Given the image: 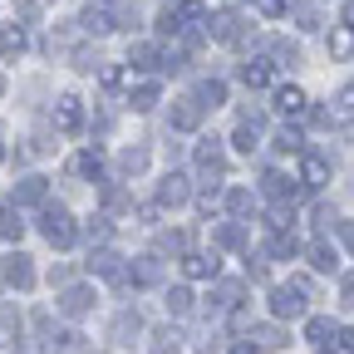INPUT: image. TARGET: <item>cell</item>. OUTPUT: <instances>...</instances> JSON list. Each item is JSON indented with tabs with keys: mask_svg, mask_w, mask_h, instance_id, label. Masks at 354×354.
Here are the masks:
<instances>
[{
	"mask_svg": "<svg viewBox=\"0 0 354 354\" xmlns=\"http://www.w3.org/2000/svg\"><path fill=\"white\" fill-rule=\"evenodd\" d=\"M232 354H261V344H236Z\"/></svg>",
	"mask_w": 354,
	"mask_h": 354,
	"instance_id": "cell-54",
	"label": "cell"
},
{
	"mask_svg": "<svg viewBox=\"0 0 354 354\" xmlns=\"http://www.w3.org/2000/svg\"><path fill=\"white\" fill-rule=\"evenodd\" d=\"M344 25H349V30H354V6H344Z\"/></svg>",
	"mask_w": 354,
	"mask_h": 354,
	"instance_id": "cell-55",
	"label": "cell"
},
{
	"mask_svg": "<svg viewBox=\"0 0 354 354\" xmlns=\"http://www.w3.org/2000/svg\"><path fill=\"white\" fill-rule=\"evenodd\" d=\"M79 25H84L88 35H109V30H113V20H109V15H99V10H88V15H84Z\"/></svg>",
	"mask_w": 354,
	"mask_h": 354,
	"instance_id": "cell-36",
	"label": "cell"
},
{
	"mask_svg": "<svg viewBox=\"0 0 354 354\" xmlns=\"http://www.w3.org/2000/svg\"><path fill=\"white\" fill-rule=\"evenodd\" d=\"M74 172H79V177H104V153H99V148L79 153V158H74Z\"/></svg>",
	"mask_w": 354,
	"mask_h": 354,
	"instance_id": "cell-24",
	"label": "cell"
},
{
	"mask_svg": "<svg viewBox=\"0 0 354 354\" xmlns=\"http://www.w3.org/2000/svg\"><path fill=\"white\" fill-rule=\"evenodd\" d=\"M0 158H6V148H0Z\"/></svg>",
	"mask_w": 354,
	"mask_h": 354,
	"instance_id": "cell-57",
	"label": "cell"
},
{
	"mask_svg": "<svg viewBox=\"0 0 354 354\" xmlns=\"http://www.w3.org/2000/svg\"><path fill=\"white\" fill-rule=\"evenodd\" d=\"M197 99H202L207 109H221V104H227V84H216V79H207V84L197 88Z\"/></svg>",
	"mask_w": 354,
	"mask_h": 354,
	"instance_id": "cell-28",
	"label": "cell"
},
{
	"mask_svg": "<svg viewBox=\"0 0 354 354\" xmlns=\"http://www.w3.org/2000/svg\"><path fill=\"white\" fill-rule=\"evenodd\" d=\"M20 232H25V221H20V202L10 197V202H0V236H15V241H20Z\"/></svg>",
	"mask_w": 354,
	"mask_h": 354,
	"instance_id": "cell-15",
	"label": "cell"
},
{
	"mask_svg": "<svg viewBox=\"0 0 354 354\" xmlns=\"http://www.w3.org/2000/svg\"><path fill=\"white\" fill-rule=\"evenodd\" d=\"M295 251H300V241H295L290 232H276V236H271V256H276V261H290Z\"/></svg>",
	"mask_w": 354,
	"mask_h": 354,
	"instance_id": "cell-30",
	"label": "cell"
},
{
	"mask_svg": "<svg viewBox=\"0 0 354 354\" xmlns=\"http://www.w3.org/2000/svg\"><path fill=\"white\" fill-rule=\"evenodd\" d=\"M118 167H123L128 177H138V172L148 167V148H123V158H118Z\"/></svg>",
	"mask_w": 354,
	"mask_h": 354,
	"instance_id": "cell-27",
	"label": "cell"
},
{
	"mask_svg": "<svg viewBox=\"0 0 354 354\" xmlns=\"http://www.w3.org/2000/svg\"><path fill=\"white\" fill-rule=\"evenodd\" d=\"M0 325H6V330H20V315H15V310L6 305V310H0Z\"/></svg>",
	"mask_w": 354,
	"mask_h": 354,
	"instance_id": "cell-49",
	"label": "cell"
},
{
	"mask_svg": "<svg viewBox=\"0 0 354 354\" xmlns=\"http://www.w3.org/2000/svg\"><path fill=\"white\" fill-rule=\"evenodd\" d=\"M6 281L15 286V290H30L35 286V266H30V256H6Z\"/></svg>",
	"mask_w": 354,
	"mask_h": 354,
	"instance_id": "cell-9",
	"label": "cell"
},
{
	"mask_svg": "<svg viewBox=\"0 0 354 354\" xmlns=\"http://www.w3.org/2000/svg\"><path fill=\"white\" fill-rule=\"evenodd\" d=\"M271 50H276V59H290V64L300 59V50H295V44H290V39H276V44H271Z\"/></svg>",
	"mask_w": 354,
	"mask_h": 354,
	"instance_id": "cell-43",
	"label": "cell"
},
{
	"mask_svg": "<svg viewBox=\"0 0 354 354\" xmlns=\"http://www.w3.org/2000/svg\"><path fill=\"white\" fill-rule=\"evenodd\" d=\"M349 50H354L349 35H335V39H330V55H349Z\"/></svg>",
	"mask_w": 354,
	"mask_h": 354,
	"instance_id": "cell-48",
	"label": "cell"
},
{
	"mask_svg": "<svg viewBox=\"0 0 354 354\" xmlns=\"http://www.w3.org/2000/svg\"><path fill=\"white\" fill-rule=\"evenodd\" d=\"M251 335H256V344H261V349H286V344H290V335H286L281 325H256Z\"/></svg>",
	"mask_w": 354,
	"mask_h": 354,
	"instance_id": "cell-21",
	"label": "cell"
},
{
	"mask_svg": "<svg viewBox=\"0 0 354 354\" xmlns=\"http://www.w3.org/2000/svg\"><path fill=\"white\" fill-rule=\"evenodd\" d=\"M202 113H207V104L192 94V99H177V109H172V128H183V133H192L197 123H202Z\"/></svg>",
	"mask_w": 354,
	"mask_h": 354,
	"instance_id": "cell-8",
	"label": "cell"
},
{
	"mask_svg": "<svg viewBox=\"0 0 354 354\" xmlns=\"http://www.w3.org/2000/svg\"><path fill=\"white\" fill-rule=\"evenodd\" d=\"M39 232H44V241L50 246H74V236H79V227H74V216L64 212V207H44V216H39Z\"/></svg>",
	"mask_w": 354,
	"mask_h": 354,
	"instance_id": "cell-1",
	"label": "cell"
},
{
	"mask_svg": "<svg viewBox=\"0 0 354 354\" xmlns=\"http://www.w3.org/2000/svg\"><path fill=\"white\" fill-rule=\"evenodd\" d=\"M44 197H50V183H44V177H25V183L15 187V202H30V207H39Z\"/></svg>",
	"mask_w": 354,
	"mask_h": 354,
	"instance_id": "cell-17",
	"label": "cell"
},
{
	"mask_svg": "<svg viewBox=\"0 0 354 354\" xmlns=\"http://www.w3.org/2000/svg\"><path fill=\"white\" fill-rule=\"evenodd\" d=\"M315 227H320V232L335 227V207H320V212H315Z\"/></svg>",
	"mask_w": 354,
	"mask_h": 354,
	"instance_id": "cell-47",
	"label": "cell"
},
{
	"mask_svg": "<svg viewBox=\"0 0 354 354\" xmlns=\"http://www.w3.org/2000/svg\"><path fill=\"white\" fill-rule=\"evenodd\" d=\"M15 15H20L25 25H35V20H39V0H15Z\"/></svg>",
	"mask_w": 354,
	"mask_h": 354,
	"instance_id": "cell-39",
	"label": "cell"
},
{
	"mask_svg": "<svg viewBox=\"0 0 354 354\" xmlns=\"http://www.w3.org/2000/svg\"><path fill=\"white\" fill-rule=\"evenodd\" d=\"M55 128H59V133H79V128H84V109H79L74 94H64V99L55 104Z\"/></svg>",
	"mask_w": 354,
	"mask_h": 354,
	"instance_id": "cell-7",
	"label": "cell"
},
{
	"mask_svg": "<svg viewBox=\"0 0 354 354\" xmlns=\"http://www.w3.org/2000/svg\"><path fill=\"white\" fill-rule=\"evenodd\" d=\"M128 59H133V69H162V55H158V44H148V39H138L128 50Z\"/></svg>",
	"mask_w": 354,
	"mask_h": 354,
	"instance_id": "cell-16",
	"label": "cell"
},
{
	"mask_svg": "<svg viewBox=\"0 0 354 354\" xmlns=\"http://www.w3.org/2000/svg\"><path fill=\"white\" fill-rule=\"evenodd\" d=\"M59 354H88L84 335H79V330H64V335H59Z\"/></svg>",
	"mask_w": 354,
	"mask_h": 354,
	"instance_id": "cell-34",
	"label": "cell"
},
{
	"mask_svg": "<svg viewBox=\"0 0 354 354\" xmlns=\"http://www.w3.org/2000/svg\"><path fill=\"white\" fill-rule=\"evenodd\" d=\"M177 339H183V335H177L172 325H162V330H153V354H177Z\"/></svg>",
	"mask_w": 354,
	"mask_h": 354,
	"instance_id": "cell-29",
	"label": "cell"
},
{
	"mask_svg": "<svg viewBox=\"0 0 354 354\" xmlns=\"http://www.w3.org/2000/svg\"><path fill=\"white\" fill-rule=\"evenodd\" d=\"M118 25H123V30H138V6H128V0H118Z\"/></svg>",
	"mask_w": 354,
	"mask_h": 354,
	"instance_id": "cell-38",
	"label": "cell"
},
{
	"mask_svg": "<svg viewBox=\"0 0 354 354\" xmlns=\"http://www.w3.org/2000/svg\"><path fill=\"white\" fill-rule=\"evenodd\" d=\"M339 104H344V109H354V84H349L344 94H339Z\"/></svg>",
	"mask_w": 354,
	"mask_h": 354,
	"instance_id": "cell-52",
	"label": "cell"
},
{
	"mask_svg": "<svg viewBox=\"0 0 354 354\" xmlns=\"http://www.w3.org/2000/svg\"><path fill=\"white\" fill-rule=\"evenodd\" d=\"M109 232H113V227H109V216H88V227H84L88 246H104V241H109Z\"/></svg>",
	"mask_w": 354,
	"mask_h": 354,
	"instance_id": "cell-31",
	"label": "cell"
},
{
	"mask_svg": "<svg viewBox=\"0 0 354 354\" xmlns=\"http://www.w3.org/2000/svg\"><path fill=\"white\" fill-rule=\"evenodd\" d=\"M207 35H212L216 44H236V39L246 35V25H241V15H236V10H216V15L207 20Z\"/></svg>",
	"mask_w": 354,
	"mask_h": 354,
	"instance_id": "cell-3",
	"label": "cell"
},
{
	"mask_svg": "<svg viewBox=\"0 0 354 354\" xmlns=\"http://www.w3.org/2000/svg\"><path fill=\"white\" fill-rule=\"evenodd\" d=\"M158 30H162V35H177V30H183V20H177V10H162Z\"/></svg>",
	"mask_w": 354,
	"mask_h": 354,
	"instance_id": "cell-44",
	"label": "cell"
},
{
	"mask_svg": "<svg viewBox=\"0 0 354 354\" xmlns=\"http://www.w3.org/2000/svg\"><path fill=\"white\" fill-rule=\"evenodd\" d=\"M339 344H344V349L354 354V330H339Z\"/></svg>",
	"mask_w": 354,
	"mask_h": 354,
	"instance_id": "cell-51",
	"label": "cell"
},
{
	"mask_svg": "<svg viewBox=\"0 0 354 354\" xmlns=\"http://www.w3.org/2000/svg\"><path fill=\"white\" fill-rule=\"evenodd\" d=\"M276 148H281V153H300V133H295V128H286L281 138H276Z\"/></svg>",
	"mask_w": 354,
	"mask_h": 354,
	"instance_id": "cell-40",
	"label": "cell"
},
{
	"mask_svg": "<svg viewBox=\"0 0 354 354\" xmlns=\"http://www.w3.org/2000/svg\"><path fill=\"white\" fill-rule=\"evenodd\" d=\"M236 305H241V286L236 281H221L212 290V310H236Z\"/></svg>",
	"mask_w": 354,
	"mask_h": 354,
	"instance_id": "cell-20",
	"label": "cell"
},
{
	"mask_svg": "<svg viewBox=\"0 0 354 354\" xmlns=\"http://www.w3.org/2000/svg\"><path fill=\"white\" fill-rule=\"evenodd\" d=\"M183 271L192 281H216V256H202V251H187L183 256Z\"/></svg>",
	"mask_w": 354,
	"mask_h": 354,
	"instance_id": "cell-13",
	"label": "cell"
},
{
	"mask_svg": "<svg viewBox=\"0 0 354 354\" xmlns=\"http://www.w3.org/2000/svg\"><path fill=\"white\" fill-rule=\"evenodd\" d=\"M109 207H113V212H128L133 202H128V192H118V187H109Z\"/></svg>",
	"mask_w": 354,
	"mask_h": 354,
	"instance_id": "cell-46",
	"label": "cell"
},
{
	"mask_svg": "<svg viewBox=\"0 0 354 354\" xmlns=\"http://www.w3.org/2000/svg\"><path fill=\"white\" fill-rule=\"evenodd\" d=\"M305 177H286V172H266V197L271 202H300Z\"/></svg>",
	"mask_w": 354,
	"mask_h": 354,
	"instance_id": "cell-4",
	"label": "cell"
},
{
	"mask_svg": "<svg viewBox=\"0 0 354 354\" xmlns=\"http://www.w3.org/2000/svg\"><path fill=\"white\" fill-rule=\"evenodd\" d=\"M227 207H232V216H246V212H251V192H246V187H232V192H227Z\"/></svg>",
	"mask_w": 354,
	"mask_h": 354,
	"instance_id": "cell-33",
	"label": "cell"
},
{
	"mask_svg": "<svg viewBox=\"0 0 354 354\" xmlns=\"http://www.w3.org/2000/svg\"><path fill=\"white\" fill-rule=\"evenodd\" d=\"M59 310H64L69 320L88 315V310H94V290H84V286H64V295H59Z\"/></svg>",
	"mask_w": 354,
	"mask_h": 354,
	"instance_id": "cell-6",
	"label": "cell"
},
{
	"mask_svg": "<svg viewBox=\"0 0 354 354\" xmlns=\"http://www.w3.org/2000/svg\"><path fill=\"white\" fill-rule=\"evenodd\" d=\"M20 354H44V349H39L35 339H25V344H20Z\"/></svg>",
	"mask_w": 354,
	"mask_h": 354,
	"instance_id": "cell-53",
	"label": "cell"
},
{
	"mask_svg": "<svg viewBox=\"0 0 354 354\" xmlns=\"http://www.w3.org/2000/svg\"><path fill=\"white\" fill-rule=\"evenodd\" d=\"M0 55H6V59L25 55V30H20V25H6V30H0Z\"/></svg>",
	"mask_w": 354,
	"mask_h": 354,
	"instance_id": "cell-23",
	"label": "cell"
},
{
	"mask_svg": "<svg viewBox=\"0 0 354 354\" xmlns=\"http://www.w3.org/2000/svg\"><path fill=\"white\" fill-rule=\"evenodd\" d=\"M197 172H202V183H212V177L227 172V158H221V143H216V138L197 143Z\"/></svg>",
	"mask_w": 354,
	"mask_h": 354,
	"instance_id": "cell-5",
	"label": "cell"
},
{
	"mask_svg": "<svg viewBox=\"0 0 354 354\" xmlns=\"http://www.w3.org/2000/svg\"><path fill=\"white\" fill-rule=\"evenodd\" d=\"M133 109H138V113H153L158 109V88L153 84H143V88H133V99H128Z\"/></svg>",
	"mask_w": 354,
	"mask_h": 354,
	"instance_id": "cell-32",
	"label": "cell"
},
{
	"mask_svg": "<svg viewBox=\"0 0 354 354\" xmlns=\"http://www.w3.org/2000/svg\"><path fill=\"white\" fill-rule=\"evenodd\" d=\"M232 143H236L241 153H256V123H241V128H236V138H232Z\"/></svg>",
	"mask_w": 354,
	"mask_h": 354,
	"instance_id": "cell-37",
	"label": "cell"
},
{
	"mask_svg": "<svg viewBox=\"0 0 354 354\" xmlns=\"http://www.w3.org/2000/svg\"><path fill=\"white\" fill-rule=\"evenodd\" d=\"M276 109H281L286 118H300V113L310 109V99H305V88H295V84H286V88H276Z\"/></svg>",
	"mask_w": 354,
	"mask_h": 354,
	"instance_id": "cell-11",
	"label": "cell"
},
{
	"mask_svg": "<svg viewBox=\"0 0 354 354\" xmlns=\"http://www.w3.org/2000/svg\"><path fill=\"white\" fill-rule=\"evenodd\" d=\"M305 295H310V290H300L295 281H290V286H281V290H271V310H276V320H300V315H305Z\"/></svg>",
	"mask_w": 354,
	"mask_h": 354,
	"instance_id": "cell-2",
	"label": "cell"
},
{
	"mask_svg": "<svg viewBox=\"0 0 354 354\" xmlns=\"http://www.w3.org/2000/svg\"><path fill=\"white\" fill-rule=\"evenodd\" d=\"M344 305H354V271L344 276Z\"/></svg>",
	"mask_w": 354,
	"mask_h": 354,
	"instance_id": "cell-50",
	"label": "cell"
},
{
	"mask_svg": "<svg viewBox=\"0 0 354 354\" xmlns=\"http://www.w3.org/2000/svg\"><path fill=\"white\" fill-rule=\"evenodd\" d=\"M167 315H192V290L187 286H172L167 290Z\"/></svg>",
	"mask_w": 354,
	"mask_h": 354,
	"instance_id": "cell-26",
	"label": "cell"
},
{
	"mask_svg": "<svg viewBox=\"0 0 354 354\" xmlns=\"http://www.w3.org/2000/svg\"><path fill=\"white\" fill-rule=\"evenodd\" d=\"M305 339H315V344H330V339H339V325L335 320H325V315H315L305 325Z\"/></svg>",
	"mask_w": 354,
	"mask_h": 354,
	"instance_id": "cell-22",
	"label": "cell"
},
{
	"mask_svg": "<svg viewBox=\"0 0 354 354\" xmlns=\"http://www.w3.org/2000/svg\"><path fill=\"white\" fill-rule=\"evenodd\" d=\"M99 79H104V88H118V84H123V69H118V64H104Z\"/></svg>",
	"mask_w": 354,
	"mask_h": 354,
	"instance_id": "cell-42",
	"label": "cell"
},
{
	"mask_svg": "<svg viewBox=\"0 0 354 354\" xmlns=\"http://www.w3.org/2000/svg\"><path fill=\"white\" fill-rule=\"evenodd\" d=\"M310 266H315V271H339V251L335 246H325V241H315V246H310Z\"/></svg>",
	"mask_w": 354,
	"mask_h": 354,
	"instance_id": "cell-19",
	"label": "cell"
},
{
	"mask_svg": "<svg viewBox=\"0 0 354 354\" xmlns=\"http://www.w3.org/2000/svg\"><path fill=\"white\" fill-rule=\"evenodd\" d=\"M162 281V256H138L133 266V286H158Z\"/></svg>",
	"mask_w": 354,
	"mask_h": 354,
	"instance_id": "cell-14",
	"label": "cell"
},
{
	"mask_svg": "<svg viewBox=\"0 0 354 354\" xmlns=\"http://www.w3.org/2000/svg\"><path fill=\"white\" fill-rule=\"evenodd\" d=\"M300 177H305V187H320V183H330V162L310 153V158L300 162Z\"/></svg>",
	"mask_w": 354,
	"mask_h": 354,
	"instance_id": "cell-18",
	"label": "cell"
},
{
	"mask_svg": "<svg viewBox=\"0 0 354 354\" xmlns=\"http://www.w3.org/2000/svg\"><path fill=\"white\" fill-rule=\"evenodd\" d=\"M261 15H286V0H256Z\"/></svg>",
	"mask_w": 354,
	"mask_h": 354,
	"instance_id": "cell-45",
	"label": "cell"
},
{
	"mask_svg": "<svg viewBox=\"0 0 354 354\" xmlns=\"http://www.w3.org/2000/svg\"><path fill=\"white\" fill-rule=\"evenodd\" d=\"M216 241L221 246H246V232L236 227V221H227V227H216Z\"/></svg>",
	"mask_w": 354,
	"mask_h": 354,
	"instance_id": "cell-35",
	"label": "cell"
},
{
	"mask_svg": "<svg viewBox=\"0 0 354 354\" xmlns=\"http://www.w3.org/2000/svg\"><path fill=\"white\" fill-rule=\"evenodd\" d=\"M236 74H241L246 88H266V84H271V74H276V64H271V59H246Z\"/></svg>",
	"mask_w": 354,
	"mask_h": 354,
	"instance_id": "cell-12",
	"label": "cell"
},
{
	"mask_svg": "<svg viewBox=\"0 0 354 354\" xmlns=\"http://www.w3.org/2000/svg\"><path fill=\"white\" fill-rule=\"evenodd\" d=\"M138 330H143V320L133 315V310H123V315L113 320V339H118V344H133V335H138Z\"/></svg>",
	"mask_w": 354,
	"mask_h": 354,
	"instance_id": "cell-25",
	"label": "cell"
},
{
	"mask_svg": "<svg viewBox=\"0 0 354 354\" xmlns=\"http://www.w3.org/2000/svg\"><path fill=\"white\" fill-rule=\"evenodd\" d=\"M158 246H162V251H187V232H167Z\"/></svg>",
	"mask_w": 354,
	"mask_h": 354,
	"instance_id": "cell-41",
	"label": "cell"
},
{
	"mask_svg": "<svg viewBox=\"0 0 354 354\" xmlns=\"http://www.w3.org/2000/svg\"><path fill=\"white\" fill-rule=\"evenodd\" d=\"M158 202H162V207H183V202H187V177H183V172H167L162 183H158Z\"/></svg>",
	"mask_w": 354,
	"mask_h": 354,
	"instance_id": "cell-10",
	"label": "cell"
},
{
	"mask_svg": "<svg viewBox=\"0 0 354 354\" xmlns=\"http://www.w3.org/2000/svg\"><path fill=\"white\" fill-rule=\"evenodd\" d=\"M344 241H349V246H354V227H344Z\"/></svg>",
	"mask_w": 354,
	"mask_h": 354,
	"instance_id": "cell-56",
	"label": "cell"
}]
</instances>
